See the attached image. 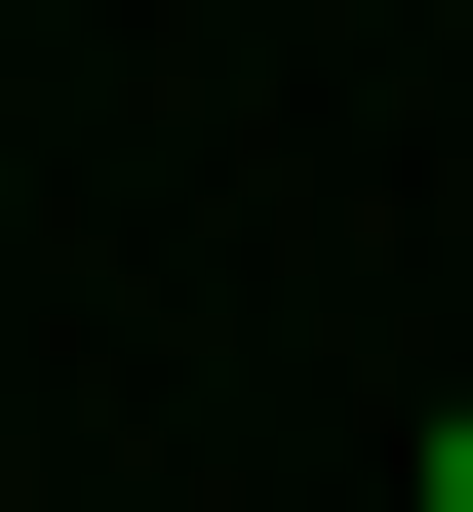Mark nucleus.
I'll return each instance as SVG.
<instances>
[{
  "label": "nucleus",
  "instance_id": "nucleus-1",
  "mask_svg": "<svg viewBox=\"0 0 473 512\" xmlns=\"http://www.w3.org/2000/svg\"><path fill=\"white\" fill-rule=\"evenodd\" d=\"M395 512H473V394H434V473H395Z\"/></svg>",
  "mask_w": 473,
  "mask_h": 512
}]
</instances>
